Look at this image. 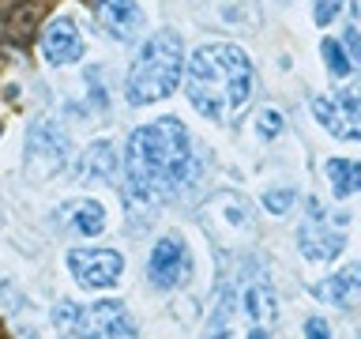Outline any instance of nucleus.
Returning a JSON list of instances; mask_svg holds the SVG:
<instances>
[{"label":"nucleus","instance_id":"f257e3e1","mask_svg":"<svg viewBox=\"0 0 361 339\" xmlns=\"http://www.w3.org/2000/svg\"><path fill=\"white\" fill-rule=\"evenodd\" d=\"M192 140L188 129L177 117L151 121L135 129L124 147V196L140 208L180 196V189L192 181Z\"/></svg>","mask_w":361,"mask_h":339},{"label":"nucleus","instance_id":"f03ea898","mask_svg":"<svg viewBox=\"0 0 361 339\" xmlns=\"http://www.w3.org/2000/svg\"><path fill=\"white\" fill-rule=\"evenodd\" d=\"M188 102L214 124H237L241 113L252 106L256 95V68L241 45L207 42L185 61Z\"/></svg>","mask_w":361,"mask_h":339},{"label":"nucleus","instance_id":"7ed1b4c3","mask_svg":"<svg viewBox=\"0 0 361 339\" xmlns=\"http://www.w3.org/2000/svg\"><path fill=\"white\" fill-rule=\"evenodd\" d=\"M180 72H185V42L173 30H158L151 34L135 61L128 68V79H124V98L132 106H151V102H162L177 90Z\"/></svg>","mask_w":361,"mask_h":339},{"label":"nucleus","instance_id":"20e7f679","mask_svg":"<svg viewBox=\"0 0 361 339\" xmlns=\"http://www.w3.org/2000/svg\"><path fill=\"white\" fill-rule=\"evenodd\" d=\"M53 324L68 335H79V339H140L135 321L124 309V302H117V298L83 305V309L75 302H56Z\"/></svg>","mask_w":361,"mask_h":339},{"label":"nucleus","instance_id":"39448f33","mask_svg":"<svg viewBox=\"0 0 361 339\" xmlns=\"http://www.w3.org/2000/svg\"><path fill=\"white\" fill-rule=\"evenodd\" d=\"M203 234L214 242L219 253H241V249L256 237V215L252 203L237 192H214L200 211Z\"/></svg>","mask_w":361,"mask_h":339},{"label":"nucleus","instance_id":"423d86ee","mask_svg":"<svg viewBox=\"0 0 361 339\" xmlns=\"http://www.w3.org/2000/svg\"><path fill=\"white\" fill-rule=\"evenodd\" d=\"M68 151H72V143L61 124L45 117L34 121L27 132V174L34 181H53L68 166Z\"/></svg>","mask_w":361,"mask_h":339},{"label":"nucleus","instance_id":"0eeeda50","mask_svg":"<svg viewBox=\"0 0 361 339\" xmlns=\"http://www.w3.org/2000/svg\"><path fill=\"white\" fill-rule=\"evenodd\" d=\"M68 271L83 290H106L124 275V256L113 249H72L68 253Z\"/></svg>","mask_w":361,"mask_h":339},{"label":"nucleus","instance_id":"6e6552de","mask_svg":"<svg viewBox=\"0 0 361 339\" xmlns=\"http://www.w3.org/2000/svg\"><path fill=\"white\" fill-rule=\"evenodd\" d=\"M192 275V253L180 237H162L147 256V282L154 290H177Z\"/></svg>","mask_w":361,"mask_h":339},{"label":"nucleus","instance_id":"1a4fd4ad","mask_svg":"<svg viewBox=\"0 0 361 339\" xmlns=\"http://www.w3.org/2000/svg\"><path fill=\"white\" fill-rule=\"evenodd\" d=\"M312 113L338 140H357L361 136V102H357L354 87L335 90L331 98H312Z\"/></svg>","mask_w":361,"mask_h":339},{"label":"nucleus","instance_id":"9d476101","mask_svg":"<svg viewBox=\"0 0 361 339\" xmlns=\"http://www.w3.org/2000/svg\"><path fill=\"white\" fill-rule=\"evenodd\" d=\"M298 245L309 260H335L346 245V234H343V226L331 230V222L324 219V211L309 200V222L298 230Z\"/></svg>","mask_w":361,"mask_h":339},{"label":"nucleus","instance_id":"9b49d317","mask_svg":"<svg viewBox=\"0 0 361 339\" xmlns=\"http://www.w3.org/2000/svg\"><path fill=\"white\" fill-rule=\"evenodd\" d=\"M42 53L49 64H75L83 61V34L68 16H56L49 27L42 30Z\"/></svg>","mask_w":361,"mask_h":339},{"label":"nucleus","instance_id":"f8f14e48","mask_svg":"<svg viewBox=\"0 0 361 339\" xmlns=\"http://www.w3.org/2000/svg\"><path fill=\"white\" fill-rule=\"evenodd\" d=\"M94 4V19H98V27L109 34V38H117V42H128L135 38V30H140V8H135V0H90Z\"/></svg>","mask_w":361,"mask_h":339},{"label":"nucleus","instance_id":"ddd939ff","mask_svg":"<svg viewBox=\"0 0 361 339\" xmlns=\"http://www.w3.org/2000/svg\"><path fill=\"white\" fill-rule=\"evenodd\" d=\"M312 294L327 305H335V309H354L361 302V264H346L343 271H335L331 279L316 282Z\"/></svg>","mask_w":361,"mask_h":339},{"label":"nucleus","instance_id":"4468645a","mask_svg":"<svg viewBox=\"0 0 361 339\" xmlns=\"http://www.w3.org/2000/svg\"><path fill=\"white\" fill-rule=\"evenodd\" d=\"M237 309H241L248 316V324H256V328L275 324V316H279L275 290H271L267 282L256 275L252 282H245V287H241V294H237Z\"/></svg>","mask_w":361,"mask_h":339},{"label":"nucleus","instance_id":"2eb2a0df","mask_svg":"<svg viewBox=\"0 0 361 339\" xmlns=\"http://www.w3.org/2000/svg\"><path fill=\"white\" fill-rule=\"evenodd\" d=\"M56 222H68L79 237H94L106 230V208L98 200H72L56 208Z\"/></svg>","mask_w":361,"mask_h":339},{"label":"nucleus","instance_id":"dca6fc26","mask_svg":"<svg viewBox=\"0 0 361 339\" xmlns=\"http://www.w3.org/2000/svg\"><path fill=\"white\" fill-rule=\"evenodd\" d=\"M237 294L233 290H219V302L211 309V324L203 339H233V324H237Z\"/></svg>","mask_w":361,"mask_h":339},{"label":"nucleus","instance_id":"f3484780","mask_svg":"<svg viewBox=\"0 0 361 339\" xmlns=\"http://www.w3.org/2000/svg\"><path fill=\"white\" fill-rule=\"evenodd\" d=\"M113 174H117V151H113V143L109 140L90 143L83 155V177L87 181H109Z\"/></svg>","mask_w":361,"mask_h":339},{"label":"nucleus","instance_id":"a211bd4d","mask_svg":"<svg viewBox=\"0 0 361 339\" xmlns=\"http://www.w3.org/2000/svg\"><path fill=\"white\" fill-rule=\"evenodd\" d=\"M324 170H327V181H331V196L335 200H346L361 189V166L350 162V158H331Z\"/></svg>","mask_w":361,"mask_h":339},{"label":"nucleus","instance_id":"6ab92c4d","mask_svg":"<svg viewBox=\"0 0 361 339\" xmlns=\"http://www.w3.org/2000/svg\"><path fill=\"white\" fill-rule=\"evenodd\" d=\"M320 53H324V64H327V72H331L335 79H346L350 72H354V64H350V56L343 53V45H338L335 38H324V42H320Z\"/></svg>","mask_w":361,"mask_h":339},{"label":"nucleus","instance_id":"aec40b11","mask_svg":"<svg viewBox=\"0 0 361 339\" xmlns=\"http://www.w3.org/2000/svg\"><path fill=\"white\" fill-rule=\"evenodd\" d=\"M282 129H286V117H282V109L264 106V109L256 113V136H259V140H275V136H282Z\"/></svg>","mask_w":361,"mask_h":339},{"label":"nucleus","instance_id":"412c9836","mask_svg":"<svg viewBox=\"0 0 361 339\" xmlns=\"http://www.w3.org/2000/svg\"><path fill=\"white\" fill-rule=\"evenodd\" d=\"M293 200H298V192H293V189H271V192H264V208L271 215H286L293 208Z\"/></svg>","mask_w":361,"mask_h":339},{"label":"nucleus","instance_id":"4be33fe9","mask_svg":"<svg viewBox=\"0 0 361 339\" xmlns=\"http://www.w3.org/2000/svg\"><path fill=\"white\" fill-rule=\"evenodd\" d=\"M343 8H346V0H312V19H316V27H331Z\"/></svg>","mask_w":361,"mask_h":339},{"label":"nucleus","instance_id":"5701e85b","mask_svg":"<svg viewBox=\"0 0 361 339\" xmlns=\"http://www.w3.org/2000/svg\"><path fill=\"white\" fill-rule=\"evenodd\" d=\"M305 339H331V332H327V324L320 316H309V321H305Z\"/></svg>","mask_w":361,"mask_h":339},{"label":"nucleus","instance_id":"b1692460","mask_svg":"<svg viewBox=\"0 0 361 339\" xmlns=\"http://www.w3.org/2000/svg\"><path fill=\"white\" fill-rule=\"evenodd\" d=\"M245 339H271V332H267V328H256V324H252V332H248Z\"/></svg>","mask_w":361,"mask_h":339},{"label":"nucleus","instance_id":"393cba45","mask_svg":"<svg viewBox=\"0 0 361 339\" xmlns=\"http://www.w3.org/2000/svg\"><path fill=\"white\" fill-rule=\"evenodd\" d=\"M0 339H8V335H4V328H0Z\"/></svg>","mask_w":361,"mask_h":339},{"label":"nucleus","instance_id":"a878e982","mask_svg":"<svg viewBox=\"0 0 361 339\" xmlns=\"http://www.w3.org/2000/svg\"><path fill=\"white\" fill-rule=\"evenodd\" d=\"M83 4H90V0H83Z\"/></svg>","mask_w":361,"mask_h":339}]
</instances>
